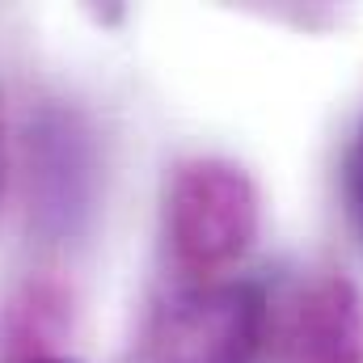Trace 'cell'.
<instances>
[{
    "label": "cell",
    "instance_id": "6da1fadb",
    "mask_svg": "<svg viewBox=\"0 0 363 363\" xmlns=\"http://www.w3.org/2000/svg\"><path fill=\"white\" fill-rule=\"evenodd\" d=\"M262 224L254 178L224 157H190L165 186V250L194 283L220 279L245 258Z\"/></svg>",
    "mask_w": 363,
    "mask_h": 363
},
{
    "label": "cell",
    "instance_id": "7a4b0ae2",
    "mask_svg": "<svg viewBox=\"0 0 363 363\" xmlns=\"http://www.w3.org/2000/svg\"><path fill=\"white\" fill-rule=\"evenodd\" d=\"M271 334L258 283L203 279L178 287L148 325V363H254Z\"/></svg>",
    "mask_w": 363,
    "mask_h": 363
},
{
    "label": "cell",
    "instance_id": "3957f363",
    "mask_svg": "<svg viewBox=\"0 0 363 363\" xmlns=\"http://www.w3.org/2000/svg\"><path fill=\"white\" fill-rule=\"evenodd\" d=\"M267 342L279 363H363V291L338 271L300 279L271 300Z\"/></svg>",
    "mask_w": 363,
    "mask_h": 363
},
{
    "label": "cell",
    "instance_id": "277c9868",
    "mask_svg": "<svg viewBox=\"0 0 363 363\" xmlns=\"http://www.w3.org/2000/svg\"><path fill=\"white\" fill-rule=\"evenodd\" d=\"M342 194H347V207H351V224L363 241V123L347 148V161H342Z\"/></svg>",
    "mask_w": 363,
    "mask_h": 363
},
{
    "label": "cell",
    "instance_id": "5b68a950",
    "mask_svg": "<svg viewBox=\"0 0 363 363\" xmlns=\"http://www.w3.org/2000/svg\"><path fill=\"white\" fill-rule=\"evenodd\" d=\"M4 169H9V140H4V110H0V194H4Z\"/></svg>",
    "mask_w": 363,
    "mask_h": 363
},
{
    "label": "cell",
    "instance_id": "8992f818",
    "mask_svg": "<svg viewBox=\"0 0 363 363\" xmlns=\"http://www.w3.org/2000/svg\"><path fill=\"white\" fill-rule=\"evenodd\" d=\"M21 363H68V359H55V355H30V359H21Z\"/></svg>",
    "mask_w": 363,
    "mask_h": 363
}]
</instances>
